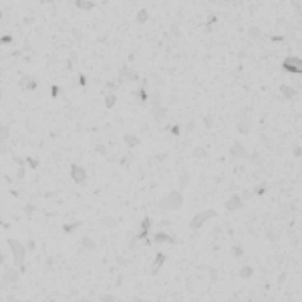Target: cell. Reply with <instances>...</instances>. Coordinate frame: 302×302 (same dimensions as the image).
<instances>
[{
  "instance_id": "obj_1",
  "label": "cell",
  "mask_w": 302,
  "mask_h": 302,
  "mask_svg": "<svg viewBox=\"0 0 302 302\" xmlns=\"http://www.w3.org/2000/svg\"><path fill=\"white\" fill-rule=\"evenodd\" d=\"M157 206H159L161 210H179V207L184 206V197H181L179 191H169L165 197L159 199Z\"/></svg>"
},
{
  "instance_id": "obj_2",
  "label": "cell",
  "mask_w": 302,
  "mask_h": 302,
  "mask_svg": "<svg viewBox=\"0 0 302 302\" xmlns=\"http://www.w3.org/2000/svg\"><path fill=\"white\" fill-rule=\"evenodd\" d=\"M8 246L12 248V254H14V262H16V266H24V256H26V248H24L20 242H16V240H8Z\"/></svg>"
},
{
  "instance_id": "obj_3",
  "label": "cell",
  "mask_w": 302,
  "mask_h": 302,
  "mask_svg": "<svg viewBox=\"0 0 302 302\" xmlns=\"http://www.w3.org/2000/svg\"><path fill=\"white\" fill-rule=\"evenodd\" d=\"M216 216H218V214H216V210H206V211H199V214H195V216H193V220L189 222V226L193 228V230H199V228L203 226V224L207 222V220L216 218Z\"/></svg>"
},
{
  "instance_id": "obj_4",
  "label": "cell",
  "mask_w": 302,
  "mask_h": 302,
  "mask_svg": "<svg viewBox=\"0 0 302 302\" xmlns=\"http://www.w3.org/2000/svg\"><path fill=\"white\" fill-rule=\"evenodd\" d=\"M282 69L288 71V73H302V63H300V58H296V57H288L286 61L282 63Z\"/></svg>"
},
{
  "instance_id": "obj_5",
  "label": "cell",
  "mask_w": 302,
  "mask_h": 302,
  "mask_svg": "<svg viewBox=\"0 0 302 302\" xmlns=\"http://www.w3.org/2000/svg\"><path fill=\"white\" fill-rule=\"evenodd\" d=\"M71 177H73L75 184H85L87 181V171L81 165H71Z\"/></svg>"
},
{
  "instance_id": "obj_6",
  "label": "cell",
  "mask_w": 302,
  "mask_h": 302,
  "mask_svg": "<svg viewBox=\"0 0 302 302\" xmlns=\"http://www.w3.org/2000/svg\"><path fill=\"white\" fill-rule=\"evenodd\" d=\"M230 153H232L234 157H240V159H248L250 157V153H248V149H246L242 143H232V147H230Z\"/></svg>"
},
{
  "instance_id": "obj_7",
  "label": "cell",
  "mask_w": 302,
  "mask_h": 302,
  "mask_svg": "<svg viewBox=\"0 0 302 302\" xmlns=\"http://www.w3.org/2000/svg\"><path fill=\"white\" fill-rule=\"evenodd\" d=\"M244 199L240 197V195H232V197L226 202V210L228 211H236V210H240V207H244Z\"/></svg>"
},
{
  "instance_id": "obj_8",
  "label": "cell",
  "mask_w": 302,
  "mask_h": 302,
  "mask_svg": "<svg viewBox=\"0 0 302 302\" xmlns=\"http://www.w3.org/2000/svg\"><path fill=\"white\" fill-rule=\"evenodd\" d=\"M18 272H20V268H18V270H16V268H8V270L2 274V280H4V282H8V284L16 282V278H18Z\"/></svg>"
},
{
  "instance_id": "obj_9",
  "label": "cell",
  "mask_w": 302,
  "mask_h": 302,
  "mask_svg": "<svg viewBox=\"0 0 302 302\" xmlns=\"http://www.w3.org/2000/svg\"><path fill=\"white\" fill-rule=\"evenodd\" d=\"M151 113H153V117H155V121H163V117L167 115V107L153 105V107H151Z\"/></svg>"
},
{
  "instance_id": "obj_10",
  "label": "cell",
  "mask_w": 302,
  "mask_h": 302,
  "mask_svg": "<svg viewBox=\"0 0 302 302\" xmlns=\"http://www.w3.org/2000/svg\"><path fill=\"white\" fill-rule=\"evenodd\" d=\"M165 260H167V256H165V254H157V256H155V262H153L155 266L151 268V276H155L157 272H159V268L165 264Z\"/></svg>"
},
{
  "instance_id": "obj_11",
  "label": "cell",
  "mask_w": 302,
  "mask_h": 302,
  "mask_svg": "<svg viewBox=\"0 0 302 302\" xmlns=\"http://www.w3.org/2000/svg\"><path fill=\"white\" fill-rule=\"evenodd\" d=\"M121 79H129V81H133V83H139V77H137V73H131L129 71V67H121Z\"/></svg>"
},
{
  "instance_id": "obj_12",
  "label": "cell",
  "mask_w": 302,
  "mask_h": 302,
  "mask_svg": "<svg viewBox=\"0 0 302 302\" xmlns=\"http://www.w3.org/2000/svg\"><path fill=\"white\" fill-rule=\"evenodd\" d=\"M75 6L81 8V10H91V8H95V2H91V0H75Z\"/></svg>"
},
{
  "instance_id": "obj_13",
  "label": "cell",
  "mask_w": 302,
  "mask_h": 302,
  "mask_svg": "<svg viewBox=\"0 0 302 302\" xmlns=\"http://www.w3.org/2000/svg\"><path fill=\"white\" fill-rule=\"evenodd\" d=\"M147 18H149V12H147L145 8H141V10L137 12V16H135V22H137V24H145Z\"/></svg>"
},
{
  "instance_id": "obj_14",
  "label": "cell",
  "mask_w": 302,
  "mask_h": 302,
  "mask_svg": "<svg viewBox=\"0 0 302 302\" xmlns=\"http://www.w3.org/2000/svg\"><path fill=\"white\" fill-rule=\"evenodd\" d=\"M236 127H238V131H240V133H244V135H248L250 131H252V123H250V121H240Z\"/></svg>"
},
{
  "instance_id": "obj_15",
  "label": "cell",
  "mask_w": 302,
  "mask_h": 302,
  "mask_svg": "<svg viewBox=\"0 0 302 302\" xmlns=\"http://www.w3.org/2000/svg\"><path fill=\"white\" fill-rule=\"evenodd\" d=\"M280 93H282V97H286V99H292V97H296V89L286 87V85H282V87H280Z\"/></svg>"
},
{
  "instance_id": "obj_16",
  "label": "cell",
  "mask_w": 302,
  "mask_h": 302,
  "mask_svg": "<svg viewBox=\"0 0 302 302\" xmlns=\"http://www.w3.org/2000/svg\"><path fill=\"white\" fill-rule=\"evenodd\" d=\"M248 36H250V38H256V40H258V38H264V32H262L258 26H250V28H248Z\"/></svg>"
},
{
  "instance_id": "obj_17",
  "label": "cell",
  "mask_w": 302,
  "mask_h": 302,
  "mask_svg": "<svg viewBox=\"0 0 302 302\" xmlns=\"http://www.w3.org/2000/svg\"><path fill=\"white\" fill-rule=\"evenodd\" d=\"M83 226V222H75V224H65V226H63V232L65 234H73L77 228H81Z\"/></svg>"
},
{
  "instance_id": "obj_18",
  "label": "cell",
  "mask_w": 302,
  "mask_h": 302,
  "mask_svg": "<svg viewBox=\"0 0 302 302\" xmlns=\"http://www.w3.org/2000/svg\"><path fill=\"white\" fill-rule=\"evenodd\" d=\"M125 143L129 147H137L141 141H139V137H135V135H125Z\"/></svg>"
},
{
  "instance_id": "obj_19",
  "label": "cell",
  "mask_w": 302,
  "mask_h": 302,
  "mask_svg": "<svg viewBox=\"0 0 302 302\" xmlns=\"http://www.w3.org/2000/svg\"><path fill=\"white\" fill-rule=\"evenodd\" d=\"M155 242H157V244H161V242L173 244V238H171V236H167V234H157V236H155Z\"/></svg>"
},
{
  "instance_id": "obj_20",
  "label": "cell",
  "mask_w": 302,
  "mask_h": 302,
  "mask_svg": "<svg viewBox=\"0 0 302 302\" xmlns=\"http://www.w3.org/2000/svg\"><path fill=\"white\" fill-rule=\"evenodd\" d=\"M252 274H254L252 266H244V268H242V270H240V278H244V280H248V278H250V276H252Z\"/></svg>"
},
{
  "instance_id": "obj_21",
  "label": "cell",
  "mask_w": 302,
  "mask_h": 302,
  "mask_svg": "<svg viewBox=\"0 0 302 302\" xmlns=\"http://www.w3.org/2000/svg\"><path fill=\"white\" fill-rule=\"evenodd\" d=\"M83 248H87V250H95V248H97V244L91 240V238L85 236V238H83Z\"/></svg>"
},
{
  "instance_id": "obj_22",
  "label": "cell",
  "mask_w": 302,
  "mask_h": 302,
  "mask_svg": "<svg viewBox=\"0 0 302 302\" xmlns=\"http://www.w3.org/2000/svg\"><path fill=\"white\" fill-rule=\"evenodd\" d=\"M115 103H117V97L115 95H105V107L107 109H111Z\"/></svg>"
},
{
  "instance_id": "obj_23",
  "label": "cell",
  "mask_w": 302,
  "mask_h": 302,
  "mask_svg": "<svg viewBox=\"0 0 302 302\" xmlns=\"http://www.w3.org/2000/svg\"><path fill=\"white\" fill-rule=\"evenodd\" d=\"M188 184H189V173L185 171V173H181V175H179V185H181V188H185Z\"/></svg>"
},
{
  "instance_id": "obj_24",
  "label": "cell",
  "mask_w": 302,
  "mask_h": 302,
  "mask_svg": "<svg viewBox=\"0 0 302 302\" xmlns=\"http://www.w3.org/2000/svg\"><path fill=\"white\" fill-rule=\"evenodd\" d=\"M101 224H103V226H115V218H111V216H105V218H101Z\"/></svg>"
},
{
  "instance_id": "obj_25",
  "label": "cell",
  "mask_w": 302,
  "mask_h": 302,
  "mask_svg": "<svg viewBox=\"0 0 302 302\" xmlns=\"http://www.w3.org/2000/svg\"><path fill=\"white\" fill-rule=\"evenodd\" d=\"M6 139H8V127L6 125H2V127H0V141H6Z\"/></svg>"
},
{
  "instance_id": "obj_26",
  "label": "cell",
  "mask_w": 302,
  "mask_h": 302,
  "mask_svg": "<svg viewBox=\"0 0 302 302\" xmlns=\"http://www.w3.org/2000/svg\"><path fill=\"white\" fill-rule=\"evenodd\" d=\"M35 211H36V206H35V203H26V206H24V214H26V216H32Z\"/></svg>"
},
{
  "instance_id": "obj_27",
  "label": "cell",
  "mask_w": 302,
  "mask_h": 302,
  "mask_svg": "<svg viewBox=\"0 0 302 302\" xmlns=\"http://www.w3.org/2000/svg\"><path fill=\"white\" fill-rule=\"evenodd\" d=\"M240 197L244 199V202H248V199H252V197H254V191H250V189H244V191L240 193Z\"/></svg>"
},
{
  "instance_id": "obj_28",
  "label": "cell",
  "mask_w": 302,
  "mask_h": 302,
  "mask_svg": "<svg viewBox=\"0 0 302 302\" xmlns=\"http://www.w3.org/2000/svg\"><path fill=\"white\" fill-rule=\"evenodd\" d=\"M131 159H133V153H129L127 157H123V159H121V165H123V167H129V165H131Z\"/></svg>"
},
{
  "instance_id": "obj_29",
  "label": "cell",
  "mask_w": 302,
  "mask_h": 302,
  "mask_svg": "<svg viewBox=\"0 0 302 302\" xmlns=\"http://www.w3.org/2000/svg\"><path fill=\"white\" fill-rule=\"evenodd\" d=\"M203 125H206L207 129H211V127H214V117H211V115H207V117L203 119Z\"/></svg>"
},
{
  "instance_id": "obj_30",
  "label": "cell",
  "mask_w": 302,
  "mask_h": 302,
  "mask_svg": "<svg viewBox=\"0 0 302 302\" xmlns=\"http://www.w3.org/2000/svg\"><path fill=\"white\" fill-rule=\"evenodd\" d=\"M207 270H210V280L216 282V280H218V270H216V268H207Z\"/></svg>"
},
{
  "instance_id": "obj_31",
  "label": "cell",
  "mask_w": 302,
  "mask_h": 302,
  "mask_svg": "<svg viewBox=\"0 0 302 302\" xmlns=\"http://www.w3.org/2000/svg\"><path fill=\"white\" fill-rule=\"evenodd\" d=\"M193 157H206V151H203L202 147H195V149H193Z\"/></svg>"
},
{
  "instance_id": "obj_32",
  "label": "cell",
  "mask_w": 302,
  "mask_h": 302,
  "mask_svg": "<svg viewBox=\"0 0 302 302\" xmlns=\"http://www.w3.org/2000/svg\"><path fill=\"white\" fill-rule=\"evenodd\" d=\"M26 165H30V167H38V161L36 159H32V157H26Z\"/></svg>"
},
{
  "instance_id": "obj_33",
  "label": "cell",
  "mask_w": 302,
  "mask_h": 302,
  "mask_svg": "<svg viewBox=\"0 0 302 302\" xmlns=\"http://www.w3.org/2000/svg\"><path fill=\"white\" fill-rule=\"evenodd\" d=\"M0 40H2V44H10V42H12V36H10V35H4Z\"/></svg>"
},
{
  "instance_id": "obj_34",
  "label": "cell",
  "mask_w": 302,
  "mask_h": 302,
  "mask_svg": "<svg viewBox=\"0 0 302 302\" xmlns=\"http://www.w3.org/2000/svg\"><path fill=\"white\" fill-rule=\"evenodd\" d=\"M97 153H101V155H107V147H105V145H97Z\"/></svg>"
},
{
  "instance_id": "obj_35",
  "label": "cell",
  "mask_w": 302,
  "mask_h": 302,
  "mask_svg": "<svg viewBox=\"0 0 302 302\" xmlns=\"http://www.w3.org/2000/svg\"><path fill=\"white\" fill-rule=\"evenodd\" d=\"M193 129H195V121H189V123H188V127H185V131H188V133H191Z\"/></svg>"
},
{
  "instance_id": "obj_36",
  "label": "cell",
  "mask_w": 302,
  "mask_h": 302,
  "mask_svg": "<svg viewBox=\"0 0 302 302\" xmlns=\"http://www.w3.org/2000/svg\"><path fill=\"white\" fill-rule=\"evenodd\" d=\"M127 262H129V260H127V258H123V256H117V264H121V266H125V264H127Z\"/></svg>"
},
{
  "instance_id": "obj_37",
  "label": "cell",
  "mask_w": 302,
  "mask_h": 302,
  "mask_svg": "<svg viewBox=\"0 0 302 302\" xmlns=\"http://www.w3.org/2000/svg\"><path fill=\"white\" fill-rule=\"evenodd\" d=\"M71 35H73V36H77V38H83V32H81V30H77V28H73V30H71Z\"/></svg>"
},
{
  "instance_id": "obj_38",
  "label": "cell",
  "mask_w": 302,
  "mask_h": 302,
  "mask_svg": "<svg viewBox=\"0 0 302 302\" xmlns=\"http://www.w3.org/2000/svg\"><path fill=\"white\" fill-rule=\"evenodd\" d=\"M270 40H272V42H282V40H284V36H278V35H274V36H270Z\"/></svg>"
},
{
  "instance_id": "obj_39",
  "label": "cell",
  "mask_w": 302,
  "mask_h": 302,
  "mask_svg": "<svg viewBox=\"0 0 302 302\" xmlns=\"http://www.w3.org/2000/svg\"><path fill=\"white\" fill-rule=\"evenodd\" d=\"M101 300H105V302H113V300H115V296H111V294H105V296H101Z\"/></svg>"
},
{
  "instance_id": "obj_40",
  "label": "cell",
  "mask_w": 302,
  "mask_h": 302,
  "mask_svg": "<svg viewBox=\"0 0 302 302\" xmlns=\"http://www.w3.org/2000/svg\"><path fill=\"white\" fill-rule=\"evenodd\" d=\"M214 22H218V16H214V14H210V18H207V24H214Z\"/></svg>"
},
{
  "instance_id": "obj_41",
  "label": "cell",
  "mask_w": 302,
  "mask_h": 302,
  "mask_svg": "<svg viewBox=\"0 0 302 302\" xmlns=\"http://www.w3.org/2000/svg\"><path fill=\"white\" fill-rule=\"evenodd\" d=\"M50 93H53V97H58V95H61V89H58V87H53V89H50Z\"/></svg>"
},
{
  "instance_id": "obj_42",
  "label": "cell",
  "mask_w": 302,
  "mask_h": 302,
  "mask_svg": "<svg viewBox=\"0 0 302 302\" xmlns=\"http://www.w3.org/2000/svg\"><path fill=\"white\" fill-rule=\"evenodd\" d=\"M264 191H266V185H264V184H260V185L256 188V193H264Z\"/></svg>"
},
{
  "instance_id": "obj_43",
  "label": "cell",
  "mask_w": 302,
  "mask_h": 302,
  "mask_svg": "<svg viewBox=\"0 0 302 302\" xmlns=\"http://www.w3.org/2000/svg\"><path fill=\"white\" fill-rule=\"evenodd\" d=\"M266 236H268V240H272V242H274V240H278V236H276V234H274V232H268V234H266Z\"/></svg>"
},
{
  "instance_id": "obj_44",
  "label": "cell",
  "mask_w": 302,
  "mask_h": 302,
  "mask_svg": "<svg viewBox=\"0 0 302 302\" xmlns=\"http://www.w3.org/2000/svg\"><path fill=\"white\" fill-rule=\"evenodd\" d=\"M155 159H157V161H163V159H167V153H159V155H155Z\"/></svg>"
},
{
  "instance_id": "obj_45",
  "label": "cell",
  "mask_w": 302,
  "mask_h": 302,
  "mask_svg": "<svg viewBox=\"0 0 302 302\" xmlns=\"http://www.w3.org/2000/svg\"><path fill=\"white\" fill-rule=\"evenodd\" d=\"M234 254H236V256H242L244 252H242V248H240V246H234Z\"/></svg>"
},
{
  "instance_id": "obj_46",
  "label": "cell",
  "mask_w": 302,
  "mask_h": 302,
  "mask_svg": "<svg viewBox=\"0 0 302 302\" xmlns=\"http://www.w3.org/2000/svg\"><path fill=\"white\" fill-rule=\"evenodd\" d=\"M135 246H137V238H133V240L129 242V248H131V250H135Z\"/></svg>"
},
{
  "instance_id": "obj_47",
  "label": "cell",
  "mask_w": 302,
  "mask_h": 302,
  "mask_svg": "<svg viewBox=\"0 0 302 302\" xmlns=\"http://www.w3.org/2000/svg\"><path fill=\"white\" fill-rule=\"evenodd\" d=\"M105 87H109V89H117V83H111V81H107V83H105Z\"/></svg>"
},
{
  "instance_id": "obj_48",
  "label": "cell",
  "mask_w": 302,
  "mask_h": 302,
  "mask_svg": "<svg viewBox=\"0 0 302 302\" xmlns=\"http://www.w3.org/2000/svg\"><path fill=\"white\" fill-rule=\"evenodd\" d=\"M24 177V165H20V169H18V179H22Z\"/></svg>"
},
{
  "instance_id": "obj_49",
  "label": "cell",
  "mask_w": 302,
  "mask_h": 302,
  "mask_svg": "<svg viewBox=\"0 0 302 302\" xmlns=\"http://www.w3.org/2000/svg\"><path fill=\"white\" fill-rule=\"evenodd\" d=\"M302 155V149H300V147H296V149H294V157H300Z\"/></svg>"
},
{
  "instance_id": "obj_50",
  "label": "cell",
  "mask_w": 302,
  "mask_h": 302,
  "mask_svg": "<svg viewBox=\"0 0 302 302\" xmlns=\"http://www.w3.org/2000/svg\"><path fill=\"white\" fill-rule=\"evenodd\" d=\"M75 61H79V57H77V53H71V63H75Z\"/></svg>"
}]
</instances>
